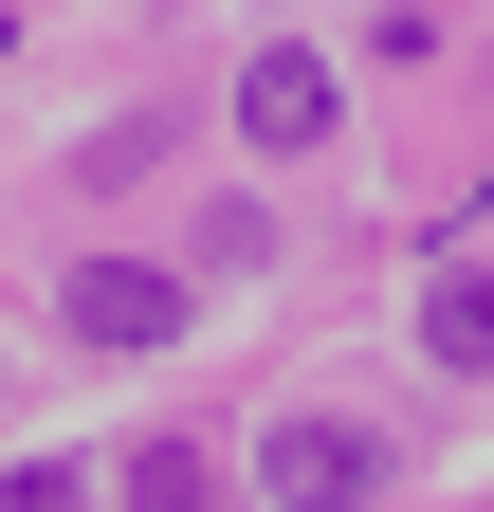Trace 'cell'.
I'll return each mask as SVG.
<instances>
[{"label": "cell", "mask_w": 494, "mask_h": 512, "mask_svg": "<svg viewBox=\"0 0 494 512\" xmlns=\"http://www.w3.org/2000/svg\"><path fill=\"white\" fill-rule=\"evenodd\" d=\"M257 494H275V512H366V494H385V439L330 421V403H293V421L257 439Z\"/></svg>", "instance_id": "cell-1"}, {"label": "cell", "mask_w": 494, "mask_h": 512, "mask_svg": "<svg viewBox=\"0 0 494 512\" xmlns=\"http://www.w3.org/2000/svg\"><path fill=\"white\" fill-rule=\"evenodd\" d=\"M55 330L74 348H165L183 330V275L165 256H74V275H55Z\"/></svg>", "instance_id": "cell-2"}, {"label": "cell", "mask_w": 494, "mask_h": 512, "mask_svg": "<svg viewBox=\"0 0 494 512\" xmlns=\"http://www.w3.org/2000/svg\"><path fill=\"white\" fill-rule=\"evenodd\" d=\"M330 128H348V92H330V55H257V74H238V147H257V165H312L330 147Z\"/></svg>", "instance_id": "cell-3"}, {"label": "cell", "mask_w": 494, "mask_h": 512, "mask_svg": "<svg viewBox=\"0 0 494 512\" xmlns=\"http://www.w3.org/2000/svg\"><path fill=\"white\" fill-rule=\"evenodd\" d=\"M421 348H440V366H494V275H476V256L421 275Z\"/></svg>", "instance_id": "cell-4"}, {"label": "cell", "mask_w": 494, "mask_h": 512, "mask_svg": "<svg viewBox=\"0 0 494 512\" xmlns=\"http://www.w3.org/2000/svg\"><path fill=\"white\" fill-rule=\"evenodd\" d=\"M129 512H238L202 439H129Z\"/></svg>", "instance_id": "cell-5"}, {"label": "cell", "mask_w": 494, "mask_h": 512, "mask_svg": "<svg viewBox=\"0 0 494 512\" xmlns=\"http://www.w3.org/2000/svg\"><path fill=\"white\" fill-rule=\"evenodd\" d=\"M0 37H19V19H0Z\"/></svg>", "instance_id": "cell-6"}]
</instances>
